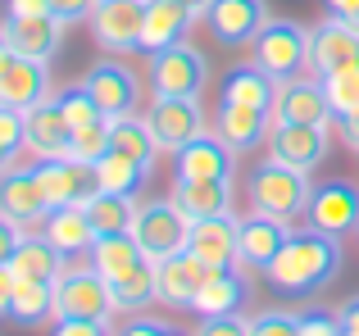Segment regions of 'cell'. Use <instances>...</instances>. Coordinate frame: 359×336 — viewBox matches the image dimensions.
Masks as SVG:
<instances>
[{
	"instance_id": "obj_1",
	"label": "cell",
	"mask_w": 359,
	"mask_h": 336,
	"mask_svg": "<svg viewBox=\"0 0 359 336\" xmlns=\"http://www.w3.org/2000/svg\"><path fill=\"white\" fill-rule=\"evenodd\" d=\"M337 273H341V237L318 227H296L291 241L278 250V259L264 268V282L278 295L300 300V295L323 291Z\"/></svg>"
},
{
	"instance_id": "obj_2",
	"label": "cell",
	"mask_w": 359,
	"mask_h": 336,
	"mask_svg": "<svg viewBox=\"0 0 359 336\" xmlns=\"http://www.w3.org/2000/svg\"><path fill=\"white\" fill-rule=\"evenodd\" d=\"M309 195H314V182H309L305 168H291L282 160H264L250 168V177H245V200H250V209L259 214H278V218H296V214H305Z\"/></svg>"
},
{
	"instance_id": "obj_3",
	"label": "cell",
	"mask_w": 359,
	"mask_h": 336,
	"mask_svg": "<svg viewBox=\"0 0 359 336\" xmlns=\"http://www.w3.org/2000/svg\"><path fill=\"white\" fill-rule=\"evenodd\" d=\"M250 64L264 69L273 82L300 78V69L309 64V27L291 23V18H269L250 41Z\"/></svg>"
},
{
	"instance_id": "obj_4",
	"label": "cell",
	"mask_w": 359,
	"mask_h": 336,
	"mask_svg": "<svg viewBox=\"0 0 359 336\" xmlns=\"http://www.w3.org/2000/svg\"><path fill=\"white\" fill-rule=\"evenodd\" d=\"M114 309H118L114 286L91 264H69L64 277L55 282V318H100V323H109Z\"/></svg>"
},
{
	"instance_id": "obj_5",
	"label": "cell",
	"mask_w": 359,
	"mask_h": 336,
	"mask_svg": "<svg viewBox=\"0 0 359 336\" xmlns=\"http://www.w3.org/2000/svg\"><path fill=\"white\" fill-rule=\"evenodd\" d=\"M132 237H137L141 255H146L150 264H159V259L187 250V241H191V218L173 204V195H168V200H141L137 218H132Z\"/></svg>"
},
{
	"instance_id": "obj_6",
	"label": "cell",
	"mask_w": 359,
	"mask_h": 336,
	"mask_svg": "<svg viewBox=\"0 0 359 336\" xmlns=\"http://www.w3.org/2000/svg\"><path fill=\"white\" fill-rule=\"evenodd\" d=\"M210 87V59L191 41H177L168 50L150 55V91L155 96H191L201 100Z\"/></svg>"
},
{
	"instance_id": "obj_7",
	"label": "cell",
	"mask_w": 359,
	"mask_h": 336,
	"mask_svg": "<svg viewBox=\"0 0 359 336\" xmlns=\"http://www.w3.org/2000/svg\"><path fill=\"white\" fill-rule=\"evenodd\" d=\"M146 123H150V132H155L159 150L173 155V150H182L191 136L205 132V109H201V100H191V96H155Z\"/></svg>"
},
{
	"instance_id": "obj_8",
	"label": "cell",
	"mask_w": 359,
	"mask_h": 336,
	"mask_svg": "<svg viewBox=\"0 0 359 336\" xmlns=\"http://www.w3.org/2000/svg\"><path fill=\"white\" fill-rule=\"evenodd\" d=\"M141 27H146V0H100L91 14V36L109 55L141 50Z\"/></svg>"
},
{
	"instance_id": "obj_9",
	"label": "cell",
	"mask_w": 359,
	"mask_h": 336,
	"mask_svg": "<svg viewBox=\"0 0 359 336\" xmlns=\"http://www.w3.org/2000/svg\"><path fill=\"white\" fill-rule=\"evenodd\" d=\"M309 227L332 232V237H351L359 232V186L346 182V177H332V182H318L314 195L305 204Z\"/></svg>"
},
{
	"instance_id": "obj_10",
	"label": "cell",
	"mask_w": 359,
	"mask_h": 336,
	"mask_svg": "<svg viewBox=\"0 0 359 336\" xmlns=\"http://www.w3.org/2000/svg\"><path fill=\"white\" fill-rule=\"evenodd\" d=\"M269 23V5L264 0H214L205 9V27L223 50H241L259 36V27Z\"/></svg>"
},
{
	"instance_id": "obj_11",
	"label": "cell",
	"mask_w": 359,
	"mask_h": 336,
	"mask_svg": "<svg viewBox=\"0 0 359 336\" xmlns=\"http://www.w3.org/2000/svg\"><path fill=\"white\" fill-rule=\"evenodd\" d=\"M205 277H210V264L196 259L191 250H177V255L155 264V300L168 304V309H196Z\"/></svg>"
},
{
	"instance_id": "obj_12",
	"label": "cell",
	"mask_w": 359,
	"mask_h": 336,
	"mask_svg": "<svg viewBox=\"0 0 359 336\" xmlns=\"http://www.w3.org/2000/svg\"><path fill=\"white\" fill-rule=\"evenodd\" d=\"M32 168H36V182H41L50 209H60V204H87L100 191L96 168L69 160V155H60V160H32Z\"/></svg>"
},
{
	"instance_id": "obj_13",
	"label": "cell",
	"mask_w": 359,
	"mask_h": 336,
	"mask_svg": "<svg viewBox=\"0 0 359 336\" xmlns=\"http://www.w3.org/2000/svg\"><path fill=\"white\" fill-rule=\"evenodd\" d=\"M0 214L9 223H18L23 232H41L50 200H46L41 182H36V168H9L0 173Z\"/></svg>"
},
{
	"instance_id": "obj_14",
	"label": "cell",
	"mask_w": 359,
	"mask_h": 336,
	"mask_svg": "<svg viewBox=\"0 0 359 336\" xmlns=\"http://www.w3.org/2000/svg\"><path fill=\"white\" fill-rule=\"evenodd\" d=\"M273 123H323L332 127L337 114L327 105V91H323V78H291V82H278V100H273Z\"/></svg>"
},
{
	"instance_id": "obj_15",
	"label": "cell",
	"mask_w": 359,
	"mask_h": 336,
	"mask_svg": "<svg viewBox=\"0 0 359 336\" xmlns=\"http://www.w3.org/2000/svg\"><path fill=\"white\" fill-rule=\"evenodd\" d=\"M82 82H87V91L96 96V105L105 109V118L137 114V105H141V78L128 69V64H118V59H100Z\"/></svg>"
},
{
	"instance_id": "obj_16",
	"label": "cell",
	"mask_w": 359,
	"mask_h": 336,
	"mask_svg": "<svg viewBox=\"0 0 359 336\" xmlns=\"http://www.w3.org/2000/svg\"><path fill=\"white\" fill-rule=\"evenodd\" d=\"M269 155L291 168L314 173L327 160V127L323 123H273L269 132Z\"/></svg>"
},
{
	"instance_id": "obj_17",
	"label": "cell",
	"mask_w": 359,
	"mask_h": 336,
	"mask_svg": "<svg viewBox=\"0 0 359 336\" xmlns=\"http://www.w3.org/2000/svg\"><path fill=\"white\" fill-rule=\"evenodd\" d=\"M287 241H291V218L259 214V209L245 214L241 218V268L245 273H264Z\"/></svg>"
},
{
	"instance_id": "obj_18",
	"label": "cell",
	"mask_w": 359,
	"mask_h": 336,
	"mask_svg": "<svg viewBox=\"0 0 359 336\" xmlns=\"http://www.w3.org/2000/svg\"><path fill=\"white\" fill-rule=\"evenodd\" d=\"M196 259H205L210 268H232L241 264V218L237 214H219V218L191 223V241H187Z\"/></svg>"
},
{
	"instance_id": "obj_19",
	"label": "cell",
	"mask_w": 359,
	"mask_h": 336,
	"mask_svg": "<svg viewBox=\"0 0 359 336\" xmlns=\"http://www.w3.org/2000/svg\"><path fill=\"white\" fill-rule=\"evenodd\" d=\"M23 118H27V150H32V160H60V155H69L73 123L64 118L55 96H46L32 109H23Z\"/></svg>"
},
{
	"instance_id": "obj_20",
	"label": "cell",
	"mask_w": 359,
	"mask_h": 336,
	"mask_svg": "<svg viewBox=\"0 0 359 336\" xmlns=\"http://www.w3.org/2000/svg\"><path fill=\"white\" fill-rule=\"evenodd\" d=\"M64 27L69 23H60L55 14H41V18H5L0 32H5V41H9L14 55L50 64L55 55H60V46H64Z\"/></svg>"
},
{
	"instance_id": "obj_21",
	"label": "cell",
	"mask_w": 359,
	"mask_h": 336,
	"mask_svg": "<svg viewBox=\"0 0 359 336\" xmlns=\"http://www.w3.org/2000/svg\"><path fill=\"white\" fill-rule=\"evenodd\" d=\"M214 132L223 136V146L228 150H259V141H269L273 132V109H255V105H232V100H223L219 114H214Z\"/></svg>"
},
{
	"instance_id": "obj_22",
	"label": "cell",
	"mask_w": 359,
	"mask_h": 336,
	"mask_svg": "<svg viewBox=\"0 0 359 336\" xmlns=\"http://www.w3.org/2000/svg\"><path fill=\"white\" fill-rule=\"evenodd\" d=\"M355 59H359V27L327 14V23H318L309 32V69L323 78V73H337Z\"/></svg>"
},
{
	"instance_id": "obj_23",
	"label": "cell",
	"mask_w": 359,
	"mask_h": 336,
	"mask_svg": "<svg viewBox=\"0 0 359 336\" xmlns=\"http://www.w3.org/2000/svg\"><path fill=\"white\" fill-rule=\"evenodd\" d=\"M232 155L237 150H228L219 132H201V136H191L182 150H173V177H187V182L232 177Z\"/></svg>"
},
{
	"instance_id": "obj_24",
	"label": "cell",
	"mask_w": 359,
	"mask_h": 336,
	"mask_svg": "<svg viewBox=\"0 0 359 336\" xmlns=\"http://www.w3.org/2000/svg\"><path fill=\"white\" fill-rule=\"evenodd\" d=\"M191 9L182 0H146V27H141V55H159L168 46L187 41V32L196 27Z\"/></svg>"
},
{
	"instance_id": "obj_25",
	"label": "cell",
	"mask_w": 359,
	"mask_h": 336,
	"mask_svg": "<svg viewBox=\"0 0 359 336\" xmlns=\"http://www.w3.org/2000/svg\"><path fill=\"white\" fill-rule=\"evenodd\" d=\"M245 304H250V282H245V268L232 264V268H210V277H205L191 314L219 318V314H241Z\"/></svg>"
},
{
	"instance_id": "obj_26",
	"label": "cell",
	"mask_w": 359,
	"mask_h": 336,
	"mask_svg": "<svg viewBox=\"0 0 359 336\" xmlns=\"http://www.w3.org/2000/svg\"><path fill=\"white\" fill-rule=\"evenodd\" d=\"M173 204H177V209H182L191 223L219 218V214H232V177H205V182L173 177Z\"/></svg>"
},
{
	"instance_id": "obj_27",
	"label": "cell",
	"mask_w": 359,
	"mask_h": 336,
	"mask_svg": "<svg viewBox=\"0 0 359 336\" xmlns=\"http://www.w3.org/2000/svg\"><path fill=\"white\" fill-rule=\"evenodd\" d=\"M50 96V73H46L41 59H14L0 69V105H14V109H32L36 100Z\"/></svg>"
},
{
	"instance_id": "obj_28",
	"label": "cell",
	"mask_w": 359,
	"mask_h": 336,
	"mask_svg": "<svg viewBox=\"0 0 359 336\" xmlns=\"http://www.w3.org/2000/svg\"><path fill=\"white\" fill-rule=\"evenodd\" d=\"M14 277H32V282H60L64 268H69V255L55 246L46 232H23L14 259H9Z\"/></svg>"
},
{
	"instance_id": "obj_29",
	"label": "cell",
	"mask_w": 359,
	"mask_h": 336,
	"mask_svg": "<svg viewBox=\"0 0 359 336\" xmlns=\"http://www.w3.org/2000/svg\"><path fill=\"white\" fill-rule=\"evenodd\" d=\"M41 232L69 259L73 255H87V250L96 246V227H91V218H87L82 204H60V209H50V214H46V223H41Z\"/></svg>"
},
{
	"instance_id": "obj_30",
	"label": "cell",
	"mask_w": 359,
	"mask_h": 336,
	"mask_svg": "<svg viewBox=\"0 0 359 336\" xmlns=\"http://www.w3.org/2000/svg\"><path fill=\"white\" fill-rule=\"evenodd\" d=\"M9 323L18 328H41L55 318V282H32V277H18L14 282V300H9Z\"/></svg>"
},
{
	"instance_id": "obj_31",
	"label": "cell",
	"mask_w": 359,
	"mask_h": 336,
	"mask_svg": "<svg viewBox=\"0 0 359 336\" xmlns=\"http://www.w3.org/2000/svg\"><path fill=\"white\" fill-rule=\"evenodd\" d=\"M137 195H118V191H96L82 209H87L96 237H118V232H132V218H137Z\"/></svg>"
},
{
	"instance_id": "obj_32",
	"label": "cell",
	"mask_w": 359,
	"mask_h": 336,
	"mask_svg": "<svg viewBox=\"0 0 359 336\" xmlns=\"http://www.w3.org/2000/svg\"><path fill=\"white\" fill-rule=\"evenodd\" d=\"M223 100H232V105H255V109H273L278 82H273L264 69H255V64H241V69H232L228 78H223Z\"/></svg>"
},
{
	"instance_id": "obj_33",
	"label": "cell",
	"mask_w": 359,
	"mask_h": 336,
	"mask_svg": "<svg viewBox=\"0 0 359 336\" xmlns=\"http://www.w3.org/2000/svg\"><path fill=\"white\" fill-rule=\"evenodd\" d=\"M141 246H137V237L132 232H118V237H96V246L87 250V264L96 268V273H105L109 282H114L118 273H128L132 264H141Z\"/></svg>"
},
{
	"instance_id": "obj_34",
	"label": "cell",
	"mask_w": 359,
	"mask_h": 336,
	"mask_svg": "<svg viewBox=\"0 0 359 336\" xmlns=\"http://www.w3.org/2000/svg\"><path fill=\"white\" fill-rule=\"evenodd\" d=\"M109 141H114V150L123 155H132V160H141V164H155V155H159V146H155V132H150V123L141 114H118V118H109Z\"/></svg>"
},
{
	"instance_id": "obj_35",
	"label": "cell",
	"mask_w": 359,
	"mask_h": 336,
	"mask_svg": "<svg viewBox=\"0 0 359 336\" xmlns=\"http://www.w3.org/2000/svg\"><path fill=\"white\" fill-rule=\"evenodd\" d=\"M146 173H150L146 164L132 160V155H123V150H109L105 160H96V182H100V191L141 195V186H146Z\"/></svg>"
},
{
	"instance_id": "obj_36",
	"label": "cell",
	"mask_w": 359,
	"mask_h": 336,
	"mask_svg": "<svg viewBox=\"0 0 359 336\" xmlns=\"http://www.w3.org/2000/svg\"><path fill=\"white\" fill-rule=\"evenodd\" d=\"M109 286H114V300H118L123 314L146 309V304L155 300V264H150V259H141V264H132L128 273H118Z\"/></svg>"
},
{
	"instance_id": "obj_37",
	"label": "cell",
	"mask_w": 359,
	"mask_h": 336,
	"mask_svg": "<svg viewBox=\"0 0 359 336\" xmlns=\"http://www.w3.org/2000/svg\"><path fill=\"white\" fill-rule=\"evenodd\" d=\"M323 91H327V105H332L337 118L355 114L359 109V59L337 69V73H323Z\"/></svg>"
},
{
	"instance_id": "obj_38",
	"label": "cell",
	"mask_w": 359,
	"mask_h": 336,
	"mask_svg": "<svg viewBox=\"0 0 359 336\" xmlns=\"http://www.w3.org/2000/svg\"><path fill=\"white\" fill-rule=\"evenodd\" d=\"M55 100H60L64 118L73 123V132H78V127H91V123H100V118H105V109L96 105V96L87 91V82H73V87H64Z\"/></svg>"
},
{
	"instance_id": "obj_39",
	"label": "cell",
	"mask_w": 359,
	"mask_h": 336,
	"mask_svg": "<svg viewBox=\"0 0 359 336\" xmlns=\"http://www.w3.org/2000/svg\"><path fill=\"white\" fill-rule=\"evenodd\" d=\"M109 150H114V141H109V118H100V123L78 127V132H73L69 160H78V164H91V168H96V160H105Z\"/></svg>"
},
{
	"instance_id": "obj_40",
	"label": "cell",
	"mask_w": 359,
	"mask_h": 336,
	"mask_svg": "<svg viewBox=\"0 0 359 336\" xmlns=\"http://www.w3.org/2000/svg\"><path fill=\"white\" fill-rule=\"evenodd\" d=\"M23 150H27V118H23V109L0 105V160L14 168V160Z\"/></svg>"
},
{
	"instance_id": "obj_41",
	"label": "cell",
	"mask_w": 359,
	"mask_h": 336,
	"mask_svg": "<svg viewBox=\"0 0 359 336\" xmlns=\"http://www.w3.org/2000/svg\"><path fill=\"white\" fill-rule=\"evenodd\" d=\"M250 336H300V314L291 309H264L250 318Z\"/></svg>"
},
{
	"instance_id": "obj_42",
	"label": "cell",
	"mask_w": 359,
	"mask_h": 336,
	"mask_svg": "<svg viewBox=\"0 0 359 336\" xmlns=\"http://www.w3.org/2000/svg\"><path fill=\"white\" fill-rule=\"evenodd\" d=\"M300 336H341V318H337V309H323V304L305 309V314H300Z\"/></svg>"
},
{
	"instance_id": "obj_43",
	"label": "cell",
	"mask_w": 359,
	"mask_h": 336,
	"mask_svg": "<svg viewBox=\"0 0 359 336\" xmlns=\"http://www.w3.org/2000/svg\"><path fill=\"white\" fill-rule=\"evenodd\" d=\"M196 336H250V318L241 314H219V318H201Z\"/></svg>"
},
{
	"instance_id": "obj_44",
	"label": "cell",
	"mask_w": 359,
	"mask_h": 336,
	"mask_svg": "<svg viewBox=\"0 0 359 336\" xmlns=\"http://www.w3.org/2000/svg\"><path fill=\"white\" fill-rule=\"evenodd\" d=\"M100 0H50V14L60 18V23H91V14H96Z\"/></svg>"
},
{
	"instance_id": "obj_45",
	"label": "cell",
	"mask_w": 359,
	"mask_h": 336,
	"mask_svg": "<svg viewBox=\"0 0 359 336\" xmlns=\"http://www.w3.org/2000/svg\"><path fill=\"white\" fill-rule=\"evenodd\" d=\"M50 336H109V323H100V318H55Z\"/></svg>"
},
{
	"instance_id": "obj_46",
	"label": "cell",
	"mask_w": 359,
	"mask_h": 336,
	"mask_svg": "<svg viewBox=\"0 0 359 336\" xmlns=\"http://www.w3.org/2000/svg\"><path fill=\"white\" fill-rule=\"evenodd\" d=\"M118 336H182V332L168 328V323H159V318H132V323H123Z\"/></svg>"
},
{
	"instance_id": "obj_47",
	"label": "cell",
	"mask_w": 359,
	"mask_h": 336,
	"mask_svg": "<svg viewBox=\"0 0 359 336\" xmlns=\"http://www.w3.org/2000/svg\"><path fill=\"white\" fill-rule=\"evenodd\" d=\"M18 241H23V227H18V223H9L5 214H0V264H9V259H14Z\"/></svg>"
},
{
	"instance_id": "obj_48",
	"label": "cell",
	"mask_w": 359,
	"mask_h": 336,
	"mask_svg": "<svg viewBox=\"0 0 359 336\" xmlns=\"http://www.w3.org/2000/svg\"><path fill=\"white\" fill-rule=\"evenodd\" d=\"M50 14V0H5V18H41Z\"/></svg>"
},
{
	"instance_id": "obj_49",
	"label": "cell",
	"mask_w": 359,
	"mask_h": 336,
	"mask_svg": "<svg viewBox=\"0 0 359 336\" xmlns=\"http://www.w3.org/2000/svg\"><path fill=\"white\" fill-rule=\"evenodd\" d=\"M323 5H327V14H332V18L359 27V0H323Z\"/></svg>"
},
{
	"instance_id": "obj_50",
	"label": "cell",
	"mask_w": 359,
	"mask_h": 336,
	"mask_svg": "<svg viewBox=\"0 0 359 336\" xmlns=\"http://www.w3.org/2000/svg\"><path fill=\"white\" fill-rule=\"evenodd\" d=\"M337 318H341V336H359V295H351V300L337 309Z\"/></svg>"
},
{
	"instance_id": "obj_51",
	"label": "cell",
	"mask_w": 359,
	"mask_h": 336,
	"mask_svg": "<svg viewBox=\"0 0 359 336\" xmlns=\"http://www.w3.org/2000/svg\"><path fill=\"white\" fill-rule=\"evenodd\" d=\"M337 136H341L351 150H359V109H355V114H346V118H337Z\"/></svg>"
},
{
	"instance_id": "obj_52",
	"label": "cell",
	"mask_w": 359,
	"mask_h": 336,
	"mask_svg": "<svg viewBox=\"0 0 359 336\" xmlns=\"http://www.w3.org/2000/svg\"><path fill=\"white\" fill-rule=\"evenodd\" d=\"M14 268L9 264H0V314H9V300H14Z\"/></svg>"
},
{
	"instance_id": "obj_53",
	"label": "cell",
	"mask_w": 359,
	"mask_h": 336,
	"mask_svg": "<svg viewBox=\"0 0 359 336\" xmlns=\"http://www.w3.org/2000/svg\"><path fill=\"white\" fill-rule=\"evenodd\" d=\"M182 5H187V9H191V14H201V18H205V9H210V5H214V0H182Z\"/></svg>"
},
{
	"instance_id": "obj_54",
	"label": "cell",
	"mask_w": 359,
	"mask_h": 336,
	"mask_svg": "<svg viewBox=\"0 0 359 336\" xmlns=\"http://www.w3.org/2000/svg\"><path fill=\"white\" fill-rule=\"evenodd\" d=\"M14 59V50H9V41H5V32H0V69H5V64Z\"/></svg>"
},
{
	"instance_id": "obj_55",
	"label": "cell",
	"mask_w": 359,
	"mask_h": 336,
	"mask_svg": "<svg viewBox=\"0 0 359 336\" xmlns=\"http://www.w3.org/2000/svg\"><path fill=\"white\" fill-rule=\"evenodd\" d=\"M0 173H9V164H5V160H0Z\"/></svg>"
},
{
	"instance_id": "obj_56",
	"label": "cell",
	"mask_w": 359,
	"mask_h": 336,
	"mask_svg": "<svg viewBox=\"0 0 359 336\" xmlns=\"http://www.w3.org/2000/svg\"><path fill=\"white\" fill-rule=\"evenodd\" d=\"M355 237H359V232H355Z\"/></svg>"
}]
</instances>
